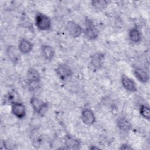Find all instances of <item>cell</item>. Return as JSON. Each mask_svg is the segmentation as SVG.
Segmentation results:
<instances>
[{"label":"cell","instance_id":"cell-20","mask_svg":"<svg viewBox=\"0 0 150 150\" xmlns=\"http://www.w3.org/2000/svg\"><path fill=\"white\" fill-rule=\"evenodd\" d=\"M120 149H132V148L131 146H129V145H127V144H124L122 145H121V146L120 147Z\"/></svg>","mask_w":150,"mask_h":150},{"label":"cell","instance_id":"cell-15","mask_svg":"<svg viewBox=\"0 0 150 150\" xmlns=\"http://www.w3.org/2000/svg\"><path fill=\"white\" fill-rule=\"evenodd\" d=\"M117 124L120 129L124 131H128L131 128V123L124 117H121L118 120Z\"/></svg>","mask_w":150,"mask_h":150},{"label":"cell","instance_id":"cell-16","mask_svg":"<svg viewBox=\"0 0 150 150\" xmlns=\"http://www.w3.org/2000/svg\"><path fill=\"white\" fill-rule=\"evenodd\" d=\"M129 38L131 41L134 43H138L141 39V34L137 28H132L129 30Z\"/></svg>","mask_w":150,"mask_h":150},{"label":"cell","instance_id":"cell-5","mask_svg":"<svg viewBox=\"0 0 150 150\" xmlns=\"http://www.w3.org/2000/svg\"><path fill=\"white\" fill-rule=\"evenodd\" d=\"M69 34L73 38L79 37L83 32V29L79 24L73 21H69L66 26Z\"/></svg>","mask_w":150,"mask_h":150},{"label":"cell","instance_id":"cell-8","mask_svg":"<svg viewBox=\"0 0 150 150\" xmlns=\"http://www.w3.org/2000/svg\"><path fill=\"white\" fill-rule=\"evenodd\" d=\"M81 119L83 122L87 125H92L95 122L94 112L90 109L85 108L81 112Z\"/></svg>","mask_w":150,"mask_h":150},{"label":"cell","instance_id":"cell-11","mask_svg":"<svg viewBox=\"0 0 150 150\" xmlns=\"http://www.w3.org/2000/svg\"><path fill=\"white\" fill-rule=\"evenodd\" d=\"M121 83L123 87L128 91L134 92L137 91V86L135 83L127 76H122L121 77Z\"/></svg>","mask_w":150,"mask_h":150},{"label":"cell","instance_id":"cell-4","mask_svg":"<svg viewBox=\"0 0 150 150\" xmlns=\"http://www.w3.org/2000/svg\"><path fill=\"white\" fill-rule=\"evenodd\" d=\"M84 32L86 37L90 40L95 39L98 36V29L94 25L93 22L89 19L86 20V28L84 29Z\"/></svg>","mask_w":150,"mask_h":150},{"label":"cell","instance_id":"cell-10","mask_svg":"<svg viewBox=\"0 0 150 150\" xmlns=\"http://www.w3.org/2000/svg\"><path fill=\"white\" fill-rule=\"evenodd\" d=\"M19 50L14 46H9L7 48L6 53L8 58L13 63H16L19 61L20 58Z\"/></svg>","mask_w":150,"mask_h":150},{"label":"cell","instance_id":"cell-17","mask_svg":"<svg viewBox=\"0 0 150 150\" xmlns=\"http://www.w3.org/2000/svg\"><path fill=\"white\" fill-rule=\"evenodd\" d=\"M80 144V141L78 139L71 136H67L66 137L65 144L69 148H78Z\"/></svg>","mask_w":150,"mask_h":150},{"label":"cell","instance_id":"cell-3","mask_svg":"<svg viewBox=\"0 0 150 150\" xmlns=\"http://www.w3.org/2000/svg\"><path fill=\"white\" fill-rule=\"evenodd\" d=\"M30 104L34 111L42 115L45 113L47 108L46 103L35 97H33L30 99Z\"/></svg>","mask_w":150,"mask_h":150},{"label":"cell","instance_id":"cell-12","mask_svg":"<svg viewBox=\"0 0 150 150\" xmlns=\"http://www.w3.org/2000/svg\"><path fill=\"white\" fill-rule=\"evenodd\" d=\"M32 48L33 45L30 41L25 39L20 40L18 45V49L22 53L27 54L32 50Z\"/></svg>","mask_w":150,"mask_h":150},{"label":"cell","instance_id":"cell-2","mask_svg":"<svg viewBox=\"0 0 150 150\" xmlns=\"http://www.w3.org/2000/svg\"><path fill=\"white\" fill-rule=\"evenodd\" d=\"M35 23L37 28L41 30H46L51 27V21L46 15L42 13H38L35 18Z\"/></svg>","mask_w":150,"mask_h":150},{"label":"cell","instance_id":"cell-1","mask_svg":"<svg viewBox=\"0 0 150 150\" xmlns=\"http://www.w3.org/2000/svg\"><path fill=\"white\" fill-rule=\"evenodd\" d=\"M26 78L30 90H35L38 88L40 80V76L38 70L30 68L27 71Z\"/></svg>","mask_w":150,"mask_h":150},{"label":"cell","instance_id":"cell-7","mask_svg":"<svg viewBox=\"0 0 150 150\" xmlns=\"http://www.w3.org/2000/svg\"><path fill=\"white\" fill-rule=\"evenodd\" d=\"M12 112L16 117L22 118L26 115L25 106L21 103L14 102L12 105Z\"/></svg>","mask_w":150,"mask_h":150},{"label":"cell","instance_id":"cell-9","mask_svg":"<svg viewBox=\"0 0 150 150\" xmlns=\"http://www.w3.org/2000/svg\"><path fill=\"white\" fill-rule=\"evenodd\" d=\"M104 54L100 53H95L90 57V64L95 69H99L103 64Z\"/></svg>","mask_w":150,"mask_h":150},{"label":"cell","instance_id":"cell-18","mask_svg":"<svg viewBox=\"0 0 150 150\" xmlns=\"http://www.w3.org/2000/svg\"><path fill=\"white\" fill-rule=\"evenodd\" d=\"M93 6L97 10H103L106 8L108 5V2L104 0H96L91 2Z\"/></svg>","mask_w":150,"mask_h":150},{"label":"cell","instance_id":"cell-6","mask_svg":"<svg viewBox=\"0 0 150 150\" xmlns=\"http://www.w3.org/2000/svg\"><path fill=\"white\" fill-rule=\"evenodd\" d=\"M56 73L61 80H64L71 76L73 72L71 69L67 64H62L56 69Z\"/></svg>","mask_w":150,"mask_h":150},{"label":"cell","instance_id":"cell-14","mask_svg":"<svg viewBox=\"0 0 150 150\" xmlns=\"http://www.w3.org/2000/svg\"><path fill=\"white\" fill-rule=\"evenodd\" d=\"M43 57L47 60H51L54 56L55 52L53 48L49 45H43L41 49Z\"/></svg>","mask_w":150,"mask_h":150},{"label":"cell","instance_id":"cell-13","mask_svg":"<svg viewBox=\"0 0 150 150\" xmlns=\"http://www.w3.org/2000/svg\"><path fill=\"white\" fill-rule=\"evenodd\" d=\"M134 74L137 79L142 83H146L149 80V75L144 70L139 67L134 69Z\"/></svg>","mask_w":150,"mask_h":150},{"label":"cell","instance_id":"cell-19","mask_svg":"<svg viewBox=\"0 0 150 150\" xmlns=\"http://www.w3.org/2000/svg\"><path fill=\"white\" fill-rule=\"evenodd\" d=\"M140 114L145 119H150V110L148 106L146 105H142L140 107Z\"/></svg>","mask_w":150,"mask_h":150}]
</instances>
